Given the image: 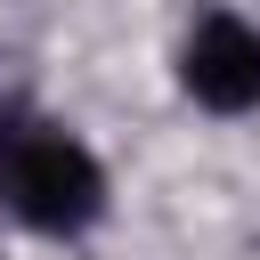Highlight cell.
Returning a JSON list of instances; mask_svg holds the SVG:
<instances>
[{"mask_svg":"<svg viewBox=\"0 0 260 260\" xmlns=\"http://www.w3.org/2000/svg\"><path fill=\"white\" fill-rule=\"evenodd\" d=\"M0 211H16L41 236H81L106 211V171L65 122L0 114Z\"/></svg>","mask_w":260,"mask_h":260,"instance_id":"obj_1","label":"cell"},{"mask_svg":"<svg viewBox=\"0 0 260 260\" xmlns=\"http://www.w3.org/2000/svg\"><path fill=\"white\" fill-rule=\"evenodd\" d=\"M179 81L211 114H252L260 106V24L244 16H203L179 49Z\"/></svg>","mask_w":260,"mask_h":260,"instance_id":"obj_2","label":"cell"}]
</instances>
